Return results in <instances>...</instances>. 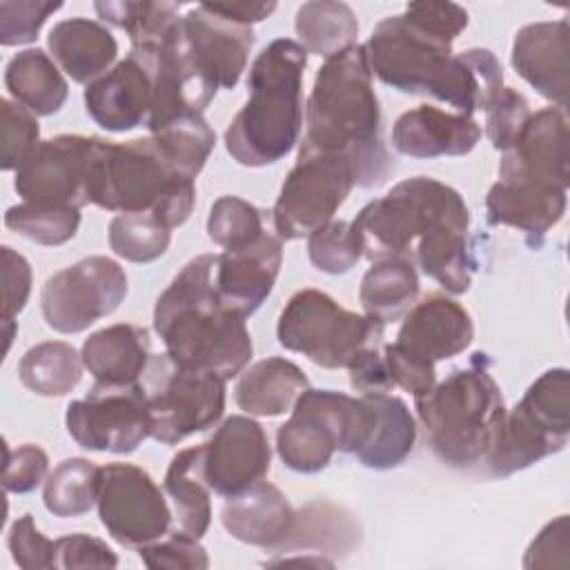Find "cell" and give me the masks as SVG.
Segmentation results:
<instances>
[{
  "mask_svg": "<svg viewBox=\"0 0 570 570\" xmlns=\"http://www.w3.org/2000/svg\"><path fill=\"white\" fill-rule=\"evenodd\" d=\"M367 261L416 263L450 294H465L476 269L470 249V212L450 185L414 176L367 203L350 223Z\"/></svg>",
  "mask_w": 570,
  "mask_h": 570,
  "instance_id": "6da1fadb",
  "label": "cell"
},
{
  "mask_svg": "<svg viewBox=\"0 0 570 570\" xmlns=\"http://www.w3.org/2000/svg\"><path fill=\"white\" fill-rule=\"evenodd\" d=\"M452 45L399 13L374 27L365 51L383 85L401 94L432 96L465 116L485 111L503 87L501 62L490 49L454 53Z\"/></svg>",
  "mask_w": 570,
  "mask_h": 570,
  "instance_id": "7a4b0ae2",
  "label": "cell"
},
{
  "mask_svg": "<svg viewBox=\"0 0 570 570\" xmlns=\"http://www.w3.org/2000/svg\"><path fill=\"white\" fill-rule=\"evenodd\" d=\"M301 151L347 158L361 187L383 183L394 169L381 140V109L365 45L347 47L316 71Z\"/></svg>",
  "mask_w": 570,
  "mask_h": 570,
  "instance_id": "3957f363",
  "label": "cell"
},
{
  "mask_svg": "<svg viewBox=\"0 0 570 570\" xmlns=\"http://www.w3.org/2000/svg\"><path fill=\"white\" fill-rule=\"evenodd\" d=\"M216 258L218 254H200L178 272L156 301L154 330L178 367L229 381L249 363L254 343L245 316L218 298Z\"/></svg>",
  "mask_w": 570,
  "mask_h": 570,
  "instance_id": "277c9868",
  "label": "cell"
},
{
  "mask_svg": "<svg viewBox=\"0 0 570 570\" xmlns=\"http://www.w3.org/2000/svg\"><path fill=\"white\" fill-rule=\"evenodd\" d=\"M307 51L292 38L272 40L252 62L247 102L225 129L227 154L245 167L283 160L303 129Z\"/></svg>",
  "mask_w": 570,
  "mask_h": 570,
  "instance_id": "5b68a950",
  "label": "cell"
},
{
  "mask_svg": "<svg viewBox=\"0 0 570 570\" xmlns=\"http://www.w3.org/2000/svg\"><path fill=\"white\" fill-rule=\"evenodd\" d=\"M414 407L432 452L459 470L481 465L505 414L501 387L481 352L468 367L454 370L430 392L414 396Z\"/></svg>",
  "mask_w": 570,
  "mask_h": 570,
  "instance_id": "8992f818",
  "label": "cell"
},
{
  "mask_svg": "<svg viewBox=\"0 0 570 570\" xmlns=\"http://www.w3.org/2000/svg\"><path fill=\"white\" fill-rule=\"evenodd\" d=\"M89 203L116 214H151L174 229L189 218L196 185L167 160L151 136L127 142L100 138Z\"/></svg>",
  "mask_w": 570,
  "mask_h": 570,
  "instance_id": "52a82bcc",
  "label": "cell"
},
{
  "mask_svg": "<svg viewBox=\"0 0 570 570\" xmlns=\"http://www.w3.org/2000/svg\"><path fill=\"white\" fill-rule=\"evenodd\" d=\"M367 428L370 410L363 396L307 387L276 432V450L289 470L314 474L325 470L336 452L354 454Z\"/></svg>",
  "mask_w": 570,
  "mask_h": 570,
  "instance_id": "ba28073f",
  "label": "cell"
},
{
  "mask_svg": "<svg viewBox=\"0 0 570 570\" xmlns=\"http://www.w3.org/2000/svg\"><path fill=\"white\" fill-rule=\"evenodd\" d=\"M385 323L341 307L321 289H301L283 307L276 325L278 343L312 363L338 370L367 347L383 345Z\"/></svg>",
  "mask_w": 570,
  "mask_h": 570,
  "instance_id": "9c48e42d",
  "label": "cell"
},
{
  "mask_svg": "<svg viewBox=\"0 0 570 570\" xmlns=\"http://www.w3.org/2000/svg\"><path fill=\"white\" fill-rule=\"evenodd\" d=\"M140 383L151 416V439L176 445L216 425L225 412V379L178 367L167 354L151 356Z\"/></svg>",
  "mask_w": 570,
  "mask_h": 570,
  "instance_id": "30bf717a",
  "label": "cell"
},
{
  "mask_svg": "<svg viewBox=\"0 0 570 570\" xmlns=\"http://www.w3.org/2000/svg\"><path fill=\"white\" fill-rule=\"evenodd\" d=\"M356 185L347 158L321 151H298L274 205V229L281 240H296L314 234L347 200Z\"/></svg>",
  "mask_w": 570,
  "mask_h": 570,
  "instance_id": "8fae6325",
  "label": "cell"
},
{
  "mask_svg": "<svg viewBox=\"0 0 570 570\" xmlns=\"http://www.w3.org/2000/svg\"><path fill=\"white\" fill-rule=\"evenodd\" d=\"M125 296V269L114 258L89 256L45 281L40 307L51 330L78 334L116 312Z\"/></svg>",
  "mask_w": 570,
  "mask_h": 570,
  "instance_id": "7c38bea8",
  "label": "cell"
},
{
  "mask_svg": "<svg viewBox=\"0 0 570 570\" xmlns=\"http://www.w3.org/2000/svg\"><path fill=\"white\" fill-rule=\"evenodd\" d=\"M98 517L114 541L142 548L163 539L174 523L165 492L138 465L109 463L100 468Z\"/></svg>",
  "mask_w": 570,
  "mask_h": 570,
  "instance_id": "4fadbf2b",
  "label": "cell"
},
{
  "mask_svg": "<svg viewBox=\"0 0 570 570\" xmlns=\"http://www.w3.org/2000/svg\"><path fill=\"white\" fill-rule=\"evenodd\" d=\"M69 436L85 450L129 454L151 436L145 385L96 383L85 399L71 401L65 414Z\"/></svg>",
  "mask_w": 570,
  "mask_h": 570,
  "instance_id": "5bb4252c",
  "label": "cell"
},
{
  "mask_svg": "<svg viewBox=\"0 0 570 570\" xmlns=\"http://www.w3.org/2000/svg\"><path fill=\"white\" fill-rule=\"evenodd\" d=\"M100 138L60 134L38 142L16 169L13 187L22 203L85 207L89 205L94 163Z\"/></svg>",
  "mask_w": 570,
  "mask_h": 570,
  "instance_id": "9a60e30c",
  "label": "cell"
},
{
  "mask_svg": "<svg viewBox=\"0 0 570 570\" xmlns=\"http://www.w3.org/2000/svg\"><path fill=\"white\" fill-rule=\"evenodd\" d=\"M272 448L263 425L249 416L225 419L205 443V479L212 492L232 499L269 472Z\"/></svg>",
  "mask_w": 570,
  "mask_h": 570,
  "instance_id": "2e32d148",
  "label": "cell"
},
{
  "mask_svg": "<svg viewBox=\"0 0 570 570\" xmlns=\"http://www.w3.org/2000/svg\"><path fill=\"white\" fill-rule=\"evenodd\" d=\"M180 36L194 67L212 87H236L254 47L252 27L225 20L203 2L180 16Z\"/></svg>",
  "mask_w": 570,
  "mask_h": 570,
  "instance_id": "e0dca14e",
  "label": "cell"
},
{
  "mask_svg": "<svg viewBox=\"0 0 570 570\" xmlns=\"http://www.w3.org/2000/svg\"><path fill=\"white\" fill-rule=\"evenodd\" d=\"M472 338L474 323L468 309L445 294H428L410 307L392 345L410 358L434 367L439 361L465 352Z\"/></svg>",
  "mask_w": 570,
  "mask_h": 570,
  "instance_id": "ac0fdd59",
  "label": "cell"
},
{
  "mask_svg": "<svg viewBox=\"0 0 570 570\" xmlns=\"http://www.w3.org/2000/svg\"><path fill=\"white\" fill-rule=\"evenodd\" d=\"M281 263V238L267 229L243 247L223 249L214 274L220 303L245 318L252 316L272 294Z\"/></svg>",
  "mask_w": 570,
  "mask_h": 570,
  "instance_id": "d6986e66",
  "label": "cell"
},
{
  "mask_svg": "<svg viewBox=\"0 0 570 570\" xmlns=\"http://www.w3.org/2000/svg\"><path fill=\"white\" fill-rule=\"evenodd\" d=\"M154 105V78L145 58L129 51L107 73L85 89V109L107 131H129L147 125Z\"/></svg>",
  "mask_w": 570,
  "mask_h": 570,
  "instance_id": "ffe728a7",
  "label": "cell"
},
{
  "mask_svg": "<svg viewBox=\"0 0 570 570\" xmlns=\"http://www.w3.org/2000/svg\"><path fill=\"white\" fill-rule=\"evenodd\" d=\"M499 176L530 178L568 189L566 109L546 107L530 114L512 147L503 151Z\"/></svg>",
  "mask_w": 570,
  "mask_h": 570,
  "instance_id": "44dd1931",
  "label": "cell"
},
{
  "mask_svg": "<svg viewBox=\"0 0 570 570\" xmlns=\"http://www.w3.org/2000/svg\"><path fill=\"white\" fill-rule=\"evenodd\" d=\"M568 53L570 27L568 20L532 22L517 31L510 62L514 71L532 85L554 107L568 105Z\"/></svg>",
  "mask_w": 570,
  "mask_h": 570,
  "instance_id": "7402d4cb",
  "label": "cell"
},
{
  "mask_svg": "<svg viewBox=\"0 0 570 570\" xmlns=\"http://www.w3.org/2000/svg\"><path fill=\"white\" fill-rule=\"evenodd\" d=\"M568 189L530 178L499 176L485 196L490 225H505L539 243L566 214Z\"/></svg>",
  "mask_w": 570,
  "mask_h": 570,
  "instance_id": "603a6c76",
  "label": "cell"
},
{
  "mask_svg": "<svg viewBox=\"0 0 570 570\" xmlns=\"http://www.w3.org/2000/svg\"><path fill=\"white\" fill-rule=\"evenodd\" d=\"M481 140V125L465 114H452L434 105H421L399 116L392 127V145L412 158L465 156Z\"/></svg>",
  "mask_w": 570,
  "mask_h": 570,
  "instance_id": "cb8c5ba5",
  "label": "cell"
},
{
  "mask_svg": "<svg viewBox=\"0 0 570 570\" xmlns=\"http://www.w3.org/2000/svg\"><path fill=\"white\" fill-rule=\"evenodd\" d=\"M298 510L272 483H256L238 497L227 499L220 510L223 528L240 543L283 550L296 525Z\"/></svg>",
  "mask_w": 570,
  "mask_h": 570,
  "instance_id": "d4e9b609",
  "label": "cell"
},
{
  "mask_svg": "<svg viewBox=\"0 0 570 570\" xmlns=\"http://www.w3.org/2000/svg\"><path fill=\"white\" fill-rule=\"evenodd\" d=\"M80 354L89 374L102 385L138 383L154 356L149 332L131 323H116L89 334Z\"/></svg>",
  "mask_w": 570,
  "mask_h": 570,
  "instance_id": "484cf974",
  "label": "cell"
},
{
  "mask_svg": "<svg viewBox=\"0 0 570 570\" xmlns=\"http://www.w3.org/2000/svg\"><path fill=\"white\" fill-rule=\"evenodd\" d=\"M47 47L56 65L73 80L89 85L111 69L118 56V42L111 31L89 18H69L53 24Z\"/></svg>",
  "mask_w": 570,
  "mask_h": 570,
  "instance_id": "4316f807",
  "label": "cell"
},
{
  "mask_svg": "<svg viewBox=\"0 0 570 570\" xmlns=\"http://www.w3.org/2000/svg\"><path fill=\"white\" fill-rule=\"evenodd\" d=\"M566 443L568 439L546 430L517 403L510 412L505 410L481 465L490 476H510L561 452Z\"/></svg>",
  "mask_w": 570,
  "mask_h": 570,
  "instance_id": "83f0119b",
  "label": "cell"
},
{
  "mask_svg": "<svg viewBox=\"0 0 570 570\" xmlns=\"http://www.w3.org/2000/svg\"><path fill=\"white\" fill-rule=\"evenodd\" d=\"M370 410V428L354 456L372 470H392L414 450L416 421L405 401L392 394H363Z\"/></svg>",
  "mask_w": 570,
  "mask_h": 570,
  "instance_id": "f1b7e54d",
  "label": "cell"
},
{
  "mask_svg": "<svg viewBox=\"0 0 570 570\" xmlns=\"http://www.w3.org/2000/svg\"><path fill=\"white\" fill-rule=\"evenodd\" d=\"M307 387L309 381L296 363L269 356L240 372L234 399L249 416H278L292 410Z\"/></svg>",
  "mask_w": 570,
  "mask_h": 570,
  "instance_id": "f546056e",
  "label": "cell"
},
{
  "mask_svg": "<svg viewBox=\"0 0 570 570\" xmlns=\"http://www.w3.org/2000/svg\"><path fill=\"white\" fill-rule=\"evenodd\" d=\"M163 485L171 501L176 530L200 539L212 523V490L205 479V443L180 450L171 459Z\"/></svg>",
  "mask_w": 570,
  "mask_h": 570,
  "instance_id": "4dcf8cb0",
  "label": "cell"
},
{
  "mask_svg": "<svg viewBox=\"0 0 570 570\" xmlns=\"http://www.w3.org/2000/svg\"><path fill=\"white\" fill-rule=\"evenodd\" d=\"M4 85L11 98L36 116H51L60 111L69 94V85L60 67L42 49L18 51L7 62Z\"/></svg>",
  "mask_w": 570,
  "mask_h": 570,
  "instance_id": "1f68e13d",
  "label": "cell"
},
{
  "mask_svg": "<svg viewBox=\"0 0 570 570\" xmlns=\"http://www.w3.org/2000/svg\"><path fill=\"white\" fill-rule=\"evenodd\" d=\"M419 298V274L410 261L387 258L376 261L365 272L358 289V301L365 314L390 323L410 312Z\"/></svg>",
  "mask_w": 570,
  "mask_h": 570,
  "instance_id": "d6a6232c",
  "label": "cell"
},
{
  "mask_svg": "<svg viewBox=\"0 0 570 570\" xmlns=\"http://www.w3.org/2000/svg\"><path fill=\"white\" fill-rule=\"evenodd\" d=\"M294 29L307 53H316L327 60L354 45L358 36V20L345 2L312 0L298 7Z\"/></svg>",
  "mask_w": 570,
  "mask_h": 570,
  "instance_id": "836d02e7",
  "label": "cell"
},
{
  "mask_svg": "<svg viewBox=\"0 0 570 570\" xmlns=\"http://www.w3.org/2000/svg\"><path fill=\"white\" fill-rule=\"evenodd\" d=\"M82 367V354L71 343L45 341L24 352L18 376L38 396H65L80 383Z\"/></svg>",
  "mask_w": 570,
  "mask_h": 570,
  "instance_id": "e575fe53",
  "label": "cell"
},
{
  "mask_svg": "<svg viewBox=\"0 0 570 570\" xmlns=\"http://www.w3.org/2000/svg\"><path fill=\"white\" fill-rule=\"evenodd\" d=\"M100 468L82 456L60 461L45 479V508L60 519L87 514L98 501Z\"/></svg>",
  "mask_w": 570,
  "mask_h": 570,
  "instance_id": "d590c367",
  "label": "cell"
},
{
  "mask_svg": "<svg viewBox=\"0 0 570 570\" xmlns=\"http://www.w3.org/2000/svg\"><path fill=\"white\" fill-rule=\"evenodd\" d=\"M96 13L100 20L127 31L131 49H145L158 45L165 33L180 18L178 4L174 2H96Z\"/></svg>",
  "mask_w": 570,
  "mask_h": 570,
  "instance_id": "8d00e7d4",
  "label": "cell"
},
{
  "mask_svg": "<svg viewBox=\"0 0 570 570\" xmlns=\"http://www.w3.org/2000/svg\"><path fill=\"white\" fill-rule=\"evenodd\" d=\"M151 138L158 142L167 160L189 178H196L203 171L216 145V134L207 125L203 114L180 116L165 127L151 131Z\"/></svg>",
  "mask_w": 570,
  "mask_h": 570,
  "instance_id": "74e56055",
  "label": "cell"
},
{
  "mask_svg": "<svg viewBox=\"0 0 570 570\" xmlns=\"http://www.w3.org/2000/svg\"><path fill=\"white\" fill-rule=\"evenodd\" d=\"M4 225L38 245L58 247L76 236L80 227V209L62 205L20 203L7 209Z\"/></svg>",
  "mask_w": 570,
  "mask_h": 570,
  "instance_id": "f35d334b",
  "label": "cell"
},
{
  "mask_svg": "<svg viewBox=\"0 0 570 570\" xmlns=\"http://www.w3.org/2000/svg\"><path fill=\"white\" fill-rule=\"evenodd\" d=\"M171 243V229L151 214H116L109 223V247L125 261L151 263Z\"/></svg>",
  "mask_w": 570,
  "mask_h": 570,
  "instance_id": "ab89813d",
  "label": "cell"
},
{
  "mask_svg": "<svg viewBox=\"0 0 570 570\" xmlns=\"http://www.w3.org/2000/svg\"><path fill=\"white\" fill-rule=\"evenodd\" d=\"M519 405L552 434L570 436V379L566 367L543 372L523 394Z\"/></svg>",
  "mask_w": 570,
  "mask_h": 570,
  "instance_id": "60d3db41",
  "label": "cell"
},
{
  "mask_svg": "<svg viewBox=\"0 0 570 570\" xmlns=\"http://www.w3.org/2000/svg\"><path fill=\"white\" fill-rule=\"evenodd\" d=\"M265 232L263 212L238 196H220L207 218V236L223 249H236Z\"/></svg>",
  "mask_w": 570,
  "mask_h": 570,
  "instance_id": "b9f144b4",
  "label": "cell"
},
{
  "mask_svg": "<svg viewBox=\"0 0 570 570\" xmlns=\"http://www.w3.org/2000/svg\"><path fill=\"white\" fill-rule=\"evenodd\" d=\"M307 254L318 272L345 274L358 263L361 247L350 223L330 220L307 236Z\"/></svg>",
  "mask_w": 570,
  "mask_h": 570,
  "instance_id": "7bdbcfd3",
  "label": "cell"
},
{
  "mask_svg": "<svg viewBox=\"0 0 570 570\" xmlns=\"http://www.w3.org/2000/svg\"><path fill=\"white\" fill-rule=\"evenodd\" d=\"M2 156L0 167L4 171L18 169L31 151L38 147L40 127L36 114L27 107L18 105L16 100L2 98Z\"/></svg>",
  "mask_w": 570,
  "mask_h": 570,
  "instance_id": "ee69618b",
  "label": "cell"
},
{
  "mask_svg": "<svg viewBox=\"0 0 570 570\" xmlns=\"http://www.w3.org/2000/svg\"><path fill=\"white\" fill-rule=\"evenodd\" d=\"M62 2L49 0H2L0 2V42L4 47L33 42L51 13Z\"/></svg>",
  "mask_w": 570,
  "mask_h": 570,
  "instance_id": "f6af8a7d",
  "label": "cell"
},
{
  "mask_svg": "<svg viewBox=\"0 0 570 570\" xmlns=\"http://www.w3.org/2000/svg\"><path fill=\"white\" fill-rule=\"evenodd\" d=\"M530 114L528 98L521 91L501 87L485 109V134L492 147L499 151L510 149Z\"/></svg>",
  "mask_w": 570,
  "mask_h": 570,
  "instance_id": "bcb514c9",
  "label": "cell"
},
{
  "mask_svg": "<svg viewBox=\"0 0 570 570\" xmlns=\"http://www.w3.org/2000/svg\"><path fill=\"white\" fill-rule=\"evenodd\" d=\"M142 563L151 570L158 568H187V570H205L209 568L207 550L198 543L196 537H189L180 530H169L163 539L138 548Z\"/></svg>",
  "mask_w": 570,
  "mask_h": 570,
  "instance_id": "7dc6e473",
  "label": "cell"
},
{
  "mask_svg": "<svg viewBox=\"0 0 570 570\" xmlns=\"http://www.w3.org/2000/svg\"><path fill=\"white\" fill-rule=\"evenodd\" d=\"M49 472V456L40 445L22 443L9 448L4 443V465H2V488L7 492L24 494L36 490Z\"/></svg>",
  "mask_w": 570,
  "mask_h": 570,
  "instance_id": "c3c4849f",
  "label": "cell"
},
{
  "mask_svg": "<svg viewBox=\"0 0 570 570\" xmlns=\"http://www.w3.org/2000/svg\"><path fill=\"white\" fill-rule=\"evenodd\" d=\"M9 552L13 561L24 570H40V568H53V552L56 541L45 537L31 514H22L13 521L9 537H7Z\"/></svg>",
  "mask_w": 570,
  "mask_h": 570,
  "instance_id": "681fc988",
  "label": "cell"
},
{
  "mask_svg": "<svg viewBox=\"0 0 570 570\" xmlns=\"http://www.w3.org/2000/svg\"><path fill=\"white\" fill-rule=\"evenodd\" d=\"M116 552L98 537L91 534H67L56 539L53 568H116Z\"/></svg>",
  "mask_w": 570,
  "mask_h": 570,
  "instance_id": "f907efd6",
  "label": "cell"
},
{
  "mask_svg": "<svg viewBox=\"0 0 570 570\" xmlns=\"http://www.w3.org/2000/svg\"><path fill=\"white\" fill-rule=\"evenodd\" d=\"M568 552V514H559L532 539L523 557V568H566L570 563Z\"/></svg>",
  "mask_w": 570,
  "mask_h": 570,
  "instance_id": "816d5d0a",
  "label": "cell"
},
{
  "mask_svg": "<svg viewBox=\"0 0 570 570\" xmlns=\"http://www.w3.org/2000/svg\"><path fill=\"white\" fill-rule=\"evenodd\" d=\"M2 323H11L18 312H22L29 294H31V267L29 261L13 252L11 247H2Z\"/></svg>",
  "mask_w": 570,
  "mask_h": 570,
  "instance_id": "f5cc1de1",
  "label": "cell"
},
{
  "mask_svg": "<svg viewBox=\"0 0 570 570\" xmlns=\"http://www.w3.org/2000/svg\"><path fill=\"white\" fill-rule=\"evenodd\" d=\"M419 27L454 42L468 27V11L454 2H412L403 11Z\"/></svg>",
  "mask_w": 570,
  "mask_h": 570,
  "instance_id": "db71d44e",
  "label": "cell"
},
{
  "mask_svg": "<svg viewBox=\"0 0 570 570\" xmlns=\"http://www.w3.org/2000/svg\"><path fill=\"white\" fill-rule=\"evenodd\" d=\"M350 383L361 394H385L394 390L390 370L385 365L383 345L367 347L354 356V361L347 365Z\"/></svg>",
  "mask_w": 570,
  "mask_h": 570,
  "instance_id": "11a10c76",
  "label": "cell"
},
{
  "mask_svg": "<svg viewBox=\"0 0 570 570\" xmlns=\"http://www.w3.org/2000/svg\"><path fill=\"white\" fill-rule=\"evenodd\" d=\"M214 13L223 16L225 20L238 22V24H247L252 27L254 22L265 20L274 9L276 2H205Z\"/></svg>",
  "mask_w": 570,
  "mask_h": 570,
  "instance_id": "9f6ffc18",
  "label": "cell"
}]
</instances>
